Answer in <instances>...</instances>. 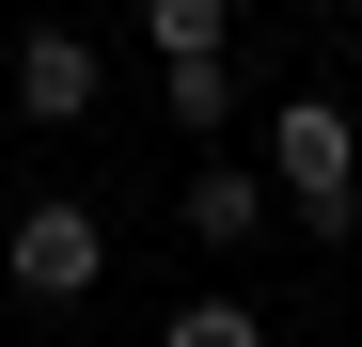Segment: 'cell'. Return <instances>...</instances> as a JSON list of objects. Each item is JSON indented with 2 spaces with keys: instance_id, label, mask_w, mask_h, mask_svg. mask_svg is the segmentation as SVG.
<instances>
[{
  "instance_id": "obj_1",
  "label": "cell",
  "mask_w": 362,
  "mask_h": 347,
  "mask_svg": "<svg viewBox=\"0 0 362 347\" xmlns=\"http://www.w3.org/2000/svg\"><path fill=\"white\" fill-rule=\"evenodd\" d=\"M268 190L315 221V237H346V221H362V127H346L331 95H284V110H268Z\"/></svg>"
},
{
  "instance_id": "obj_2",
  "label": "cell",
  "mask_w": 362,
  "mask_h": 347,
  "mask_svg": "<svg viewBox=\"0 0 362 347\" xmlns=\"http://www.w3.org/2000/svg\"><path fill=\"white\" fill-rule=\"evenodd\" d=\"M0 268H16V300H47V316H64V300H95L110 237H95V205H64V190H47V205H16V237H0Z\"/></svg>"
},
{
  "instance_id": "obj_3",
  "label": "cell",
  "mask_w": 362,
  "mask_h": 347,
  "mask_svg": "<svg viewBox=\"0 0 362 347\" xmlns=\"http://www.w3.org/2000/svg\"><path fill=\"white\" fill-rule=\"evenodd\" d=\"M16 110L32 127H79L95 110V32H16Z\"/></svg>"
},
{
  "instance_id": "obj_4",
  "label": "cell",
  "mask_w": 362,
  "mask_h": 347,
  "mask_svg": "<svg viewBox=\"0 0 362 347\" xmlns=\"http://www.w3.org/2000/svg\"><path fill=\"white\" fill-rule=\"evenodd\" d=\"M189 237H205V253H252V237H268V158H252V174H236V158L189 174Z\"/></svg>"
},
{
  "instance_id": "obj_5",
  "label": "cell",
  "mask_w": 362,
  "mask_h": 347,
  "mask_svg": "<svg viewBox=\"0 0 362 347\" xmlns=\"http://www.w3.org/2000/svg\"><path fill=\"white\" fill-rule=\"evenodd\" d=\"M173 127H189V142H205V127H236V47H205V64H173Z\"/></svg>"
},
{
  "instance_id": "obj_6",
  "label": "cell",
  "mask_w": 362,
  "mask_h": 347,
  "mask_svg": "<svg viewBox=\"0 0 362 347\" xmlns=\"http://www.w3.org/2000/svg\"><path fill=\"white\" fill-rule=\"evenodd\" d=\"M158 347H268V316H252V300H173Z\"/></svg>"
},
{
  "instance_id": "obj_7",
  "label": "cell",
  "mask_w": 362,
  "mask_h": 347,
  "mask_svg": "<svg viewBox=\"0 0 362 347\" xmlns=\"http://www.w3.org/2000/svg\"><path fill=\"white\" fill-rule=\"evenodd\" d=\"M142 32L173 47V64H205V47H221V0H142Z\"/></svg>"
},
{
  "instance_id": "obj_8",
  "label": "cell",
  "mask_w": 362,
  "mask_h": 347,
  "mask_svg": "<svg viewBox=\"0 0 362 347\" xmlns=\"http://www.w3.org/2000/svg\"><path fill=\"white\" fill-rule=\"evenodd\" d=\"M315 16H362V0H315Z\"/></svg>"
}]
</instances>
